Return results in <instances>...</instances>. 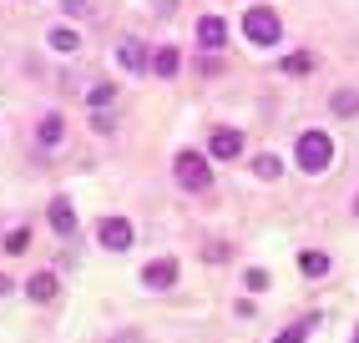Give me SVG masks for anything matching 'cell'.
I'll list each match as a JSON object with an SVG mask.
<instances>
[{"instance_id": "1", "label": "cell", "mask_w": 359, "mask_h": 343, "mask_svg": "<svg viewBox=\"0 0 359 343\" xmlns=\"http://www.w3.org/2000/svg\"><path fill=\"white\" fill-rule=\"evenodd\" d=\"M294 152H299V167L309 177H319V172H329V162H334V141H329V132H304Z\"/></svg>"}, {"instance_id": "2", "label": "cell", "mask_w": 359, "mask_h": 343, "mask_svg": "<svg viewBox=\"0 0 359 343\" xmlns=\"http://www.w3.org/2000/svg\"><path fill=\"white\" fill-rule=\"evenodd\" d=\"M172 172H177V187L182 192H208L212 187V172H208V157L203 152H177Z\"/></svg>"}, {"instance_id": "3", "label": "cell", "mask_w": 359, "mask_h": 343, "mask_svg": "<svg viewBox=\"0 0 359 343\" xmlns=\"http://www.w3.org/2000/svg\"><path fill=\"white\" fill-rule=\"evenodd\" d=\"M243 36H248L253 46H273V41L283 36V20H278V10H269V6H253V10L243 15Z\"/></svg>"}, {"instance_id": "4", "label": "cell", "mask_w": 359, "mask_h": 343, "mask_svg": "<svg viewBox=\"0 0 359 343\" xmlns=\"http://www.w3.org/2000/svg\"><path fill=\"white\" fill-rule=\"evenodd\" d=\"M132 237H137V232H132L127 217H102V227H97V242H102L107 253H127Z\"/></svg>"}, {"instance_id": "5", "label": "cell", "mask_w": 359, "mask_h": 343, "mask_svg": "<svg viewBox=\"0 0 359 343\" xmlns=\"http://www.w3.org/2000/svg\"><path fill=\"white\" fill-rule=\"evenodd\" d=\"M208 157H218V162H233V157H243V132H233V127H218L208 136Z\"/></svg>"}, {"instance_id": "6", "label": "cell", "mask_w": 359, "mask_h": 343, "mask_svg": "<svg viewBox=\"0 0 359 343\" xmlns=\"http://www.w3.org/2000/svg\"><path fill=\"white\" fill-rule=\"evenodd\" d=\"M177 283V262L172 258H157V262H147V267H142V288H172Z\"/></svg>"}, {"instance_id": "7", "label": "cell", "mask_w": 359, "mask_h": 343, "mask_svg": "<svg viewBox=\"0 0 359 343\" xmlns=\"http://www.w3.org/2000/svg\"><path fill=\"white\" fill-rule=\"evenodd\" d=\"M46 217H51V227H56L61 237H71V232H76V207H71V197H51Z\"/></svg>"}, {"instance_id": "8", "label": "cell", "mask_w": 359, "mask_h": 343, "mask_svg": "<svg viewBox=\"0 0 359 343\" xmlns=\"http://www.w3.org/2000/svg\"><path fill=\"white\" fill-rule=\"evenodd\" d=\"M198 46H208V51L228 46V26H223V15H203V20H198Z\"/></svg>"}, {"instance_id": "9", "label": "cell", "mask_w": 359, "mask_h": 343, "mask_svg": "<svg viewBox=\"0 0 359 343\" xmlns=\"http://www.w3.org/2000/svg\"><path fill=\"white\" fill-rule=\"evenodd\" d=\"M116 61H122V71H152L147 51H142V41H122V46H116Z\"/></svg>"}, {"instance_id": "10", "label": "cell", "mask_w": 359, "mask_h": 343, "mask_svg": "<svg viewBox=\"0 0 359 343\" xmlns=\"http://www.w3.org/2000/svg\"><path fill=\"white\" fill-rule=\"evenodd\" d=\"M329 111H334V116H359V91L339 86V91L329 96Z\"/></svg>"}, {"instance_id": "11", "label": "cell", "mask_w": 359, "mask_h": 343, "mask_svg": "<svg viewBox=\"0 0 359 343\" xmlns=\"http://www.w3.org/2000/svg\"><path fill=\"white\" fill-rule=\"evenodd\" d=\"M177 61H182V56H177V46H162V51L152 56V71L167 81V76H177Z\"/></svg>"}, {"instance_id": "12", "label": "cell", "mask_w": 359, "mask_h": 343, "mask_svg": "<svg viewBox=\"0 0 359 343\" xmlns=\"http://www.w3.org/2000/svg\"><path fill=\"white\" fill-rule=\"evenodd\" d=\"M278 71H283V76H309V71H314V56H309V51H294V56L278 61Z\"/></svg>"}, {"instance_id": "13", "label": "cell", "mask_w": 359, "mask_h": 343, "mask_svg": "<svg viewBox=\"0 0 359 343\" xmlns=\"http://www.w3.org/2000/svg\"><path fill=\"white\" fill-rule=\"evenodd\" d=\"M26 293H31L36 303H51V298H56V278H51V273H36V278L26 283Z\"/></svg>"}, {"instance_id": "14", "label": "cell", "mask_w": 359, "mask_h": 343, "mask_svg": "<svg viewBox=\"0 0 359 343\" xmlns=\"http://www.w3.org/2000/svg\"><path fill=\"white\" fill-rule=\"evenodd\" d=\"M299 267H304L309 278H324V273H329V253H304V258H299Z\"/></svg>"}, {"instance_id": "15", "label": "cell", "mask_w": 359, "mask_h": 343, "mask_svg": "<svg viewBox=\"0 0 359 343\" xmlns=\"http://www.w3.org/2000/svg\"><path fill=\"white\" fill-rule=\"evenodd\" d=\"M253 172H258L263 182H278V177H283V162H278V157H258V162H253Z\"/></svg>"}, {"instance_id": "16", "label": "cell", "mask_w": 359, "mask_h": 343, "mask_svg": "<svg viewBox=\"0 0 359 343\" xmlns=\"http://www.w3.org/2000/svg\"><path fill=\"white\" fill-rule=\"evenodd\" d=\"M309 328H314V313H309L304 323H294V328H283V333H278L273 343H304V338H309Z\"/></svg>"}, {"instance_id": "17", "label": "cell", "mask_w": 359, "mask_h": 343, "mask_svg": "<svg viewBox=\"0 0 359 343\" xmlns=\"http://www.w3.org/2000/svg\"><path fill=\"white\" fill-rule=\"evenodd\" d=\"M56 141H61V116L51 111V116L41 121V146H56Z\"/></svg>"}, {"instance_id": "18", "label": "cell", "mask_w": 359, "mask_h": 343, "mask_svg": "<svg viewBox=\"0 0 359 343\" xmlns=\"http://www.w3.org/2000/svg\"><path fill=\"white\" fill-rule=\"evenodd\" d=\"M51 46H56V51H76V46H81V31H51Z\"/></svg>"}, {"instance_id": "19", "label": "cell", "mask_w": 359, "mask_h": 343, "mask_svg": "<svg viewBox=\"0 0 359 343\" xmlns=\"http://www.w3.org/2000/svg\"><path fill=\"white\" fill-rule=\"evenodd\" d=\"M86 102L102 111V106H111V102H116V91H111V86H91V96H86Z\"/></svg>"}, {"instance_id": "20", "label": "cell", "mask_w": 359, "mask_h": 343, "mask_svg": "<svg viewBox=\"0 0 359 343\" xmlns=\"http://www.w3.org/2000/svg\"><path fill=\"white\" fill-rule=\"evenodd\" d=\"M243 283H248V293H263V288H269V273H263V267H248Z\"/></svg>"}, {"instance_id": "21", "label": "cell", "mask_w": 359, "mask_h": 343, "mask_svg": "<svg viewBox=\"0 0 359 343\" xmlns=\"http://www.w3.org/2000/svg\"><path fill=\"white\" fill-rule=\"evenodd\" d=\"M6 253H26V227H15V232L6 237Z\"/></svg>"}, {"instance_id": "22", "label": "cell", "mask_w": 359, "mask_h": 343, "mask_svg": "<svg viewBox=\"0 0 359 343\" xmlns=\"http://www.w3.org/2000/svg\"><path fill=\"white\" fill-rule=\"evenodd\" d=\"M66 15H91V6L86 0H66Z\"/></svg>"}, {"instance_id": "23", "label": "cell", "mask_w": 359, "mask_h": 343, "mask_svg": "<svg viewBox=\"0 0 359 343\" xmlns=\"http://www.w3.org/2000/svg\"><path fill=\"white\" fill-rule=\"evenodd\" d=\"M111 343H142V333H132V328H127V333H116Z\"/></svg>"}, {"instance_id": "24", "label": "cell", "mask_w": 359, "mask_h": 343, "mask_svg": "<svg viewBox=\"0 0 359 343\" xmlns=\"http://www.w3.org/2000/svg\"><path fill=\"white\" fill-rule=\"evenodd\" d=\"M354 212H359V197H354Z\"/></svg>"}, {"instance_id": "25", "label": "cell", "mask_w": 359, "mask_h": 343, "mask_svg": "<svg viewBox=\"0 0 359 343\" xmlns=\"http://www.w3.org/2000/svg\"><path fill=\"white\" fill-rule=\"evenodd\" d=\"M354 343H359V333H354Z\"/></svg>"}]
</instances>
